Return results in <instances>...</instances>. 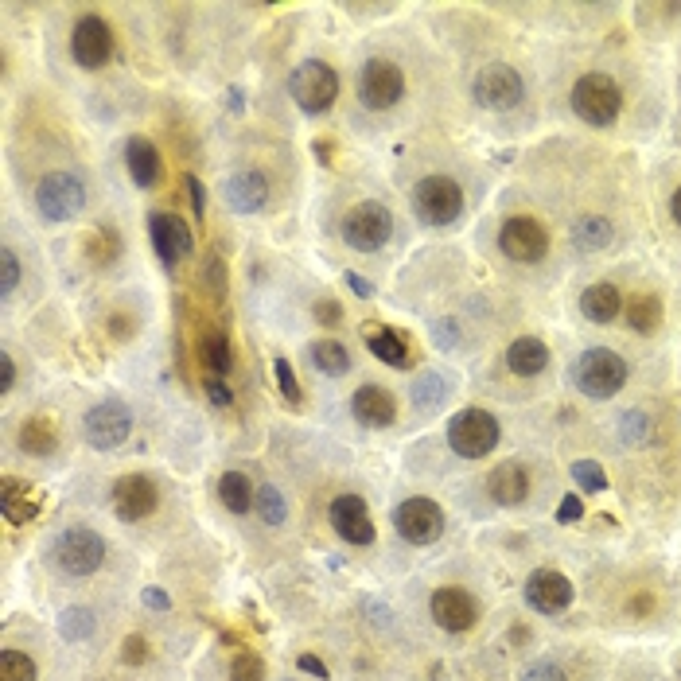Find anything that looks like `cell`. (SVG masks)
Segmentation results:
<instances>
[{
  "instance_id": "cell-53",
  "label": "cell",
  "mask_w": 681,
  "mask_h": 681,
  "mask_svg": "<svg viewBox=\"0 0 681 681\" xmlns=\"http://www.w3.org/2000/svg\"><path fill=\"white\" fill-rule=\"evenodd\" d=\"M584 514V506H580V499L576 495H569V499L561 502V510H557V522H576Z\"/></svg>"
},
{
  "instance_id": "cell-1",
  "label": "cell",
  "mask_w": 681,
  "mask_h": 681,
  "mask_svg": "<svg viewBox=\"0 0 681 681\" xmlns=\"http://www.w3.org/2000/svg\"><path fill=\"white\" fill-rule=\"evenodd\" d=\"M573 378L584 397H615L627 386V362L608 347H592L576 359Z\"/></svg>"
},
{
  "instance_id": "cell-30",
  "label": "cell",
  "mask_w": 681,
  "mask_h": 681,
  "mask_svg": "<svg viewBox=\"0 0 681 681\" xmlns=\"http://www.w3.org/2000/svg\"><path fill=\"white\" fill-rule=\"evenodd\" d=\"M308 359L312 366L327 374V378H343L347 370H351V355H347V347L339 343V339H316L312 343V351H308Z\"/></svg>"
},
{
  "instance_id": "cell-15",
  "label": "cell",
  "mask_w": 681,
  "mask_h": 681,
  "mask_svg": "<svg viewBox=\"0 0 681 681\" xmlns=\"http://www.w3.org/2000/svg\"><path fill=\"white\" fill-rule=\"evenodd\" d=\"M148 242H152L156 257L172 269L176 261H183V257L191 253V230H187V222H183L180 215L152 211V215H148Z\"/></svg>"
},
{
  "instance_id": "cell-27",
  "label": "cell",
  "mask_w": 681,
  "mask_h": 681,
  "mask_svg": "<svg viewBox=\"0 0 681 681\" xmlns=\"http://www.w3.org/2000/svg\"><path fill=\"white\" fill-rule=\"evenodd\" d=\"M580 312L592 323H611L623 312V296H619L615 285H592L584 288V296H580Z\"/></svg>"
},
{
  "instance_id": "cell-48",
  "label": "cell",
  "mask_w": 681,
  "mask_h": 681,
  "mask_svg": "<svg viewBox=\"0 0 681 681\" xmlns=\"http://www.w3.org/2000/svg\"><path fill=\"white\" fill-rule=\"evenodd\" d=\"M183 187H187V195H191V215L203 218V211H207V199H203V183L195 180V176H183Z\"/></svg>"
},
{
  "instance_id": "cell-34",
  "label": "cell",
  "mask_w": 681,
  "mask_h": 681,
  "mask_svg": "<svg viewBox=\"0 0 681 681\" xmlns=\"http://www.w3.org/2000/svg\"><path fill=\"white\" fill-rule=\"evenodd\" d=\"M623 312H627V323H631L635 331H643V335H646V331H654V327L662 323V304H658L654 296H635V300H631Z\"/></svg>"
},
{
  "instance_id": "cell-41",
  "label": "cell",
  "mask_w": 681,
  "mask_h": 681,
  "mask_svg": "<svg viewBox=\"0 0 681 681\" xmlns=\"http://www.w3.org/2000/svg\"><path fill=\"white\" fill-rule=\"evenodd\" d=\"M203 288H207L215 300H222V296H226V261H222V257H215V253L203 261Z\"/></svg>"
},
{
  "instance_id": "cell-3",
  "label": "cell",
  "mask_w": 681,
  "mask_h": 681,
  "mask_svg": "<svg viewBox=\"0 0 681 681\" xmlns=\"http://www.w3.org/2000/svg\"><path fill=\"white\" fill-rule=\"evenodd\" d=\"M288 94L304 113H327L339 98V74L335 67H327L323 59H308L300 63L292 78H288Z\"/></svg>"
},
{
  "instance_id": "cell-10",
  "label": "cell",
  "mask_w": 681,
  "mask_h": 681,
  "mask_svg": "<svg viewBox=\"0 0 681 681\" xmlns=\"http://www.w3.org/2000/svg\"><path fill=\"white\" fill-rule=\"evenodd\" d=\"M405 94V74L390 59H370L359 74V98L370 109H394Z\"/></svg>"
},
{
  "instance_id": "cell-58",
  "label": "cell",
  "mask_w": 681,
  "mask_h": 681,
  "mask_svg": "<svg viewBox=\"0 0 681 681\" xmlns=\"http://www.w3.org/2000/svg\"><path fill=\"white\" fill-rule=\"evenodd\" d=\"M316 152H320V160H323V164L331 160V144H327V141H316Z\"/></svg>"
},
{
  "instance_id": "cell-39",
  "label": "cell",
  "mask_w": 681,
  "mask_h": 681,
  "mask_svg": "<svg viewBox=\"0 0 681 681\" xmlns=\"http://www.w3.org/2000/svg\"><path fill=\"white\" fill-rule=\"evenodd\" d=\"M230 681H265V662H261L253 650H242V654L230 662Z\"/></svg>"
},
{
  "instance_id": "cell-46",
  "label": "cell",
  "mask_w": 681,
  "mask_h": 681,
  "mask_svg": "<svg viewBox=\"0 0 681 681\" xmlns=\"http://www.w3.org/2000/svg\"><path fill=\"white\" fill-rule=\"evenodd\" d=\"M522 681H565V674H561L553 662H534V666L522 674Z\"/></svg>"
},
{
  "instance_id": "cell-54",
  "label": "cell",
  "mask_w": 681,
  "mask_h": 681,
  "mask_svg": "<svg viewBox=\"0 0 681 681\" xmlns=\"http://www.w3.org/2000/svg\"><path fill=\"white\" fill-rule=\"evenodd\" d=\"M144 604H148V608H156V611H168V608H172V600H168V596H164L160 588H144Z\"/></svg>"
},
{
  "instance_id": "cell-16",
  "label": "cell",
  "mask_w": 681,
  "mask_h": 681,
  "mask_svg": "<svg viewBox=\"0 0 681 681\" xmlns=\"http://www.w3.org/2000/svg\"><path fill=\"white\" fill-rule=\"evenodd\" d=\"M160 506V491L148 475H121L113 483V510L121 522H141Z\"/></svg>"
},
{
  "instance_id": "cell-31",
  "label": "cell",
  "mask_w": 681,
  "mask_h": 681,
  "mask_svg": "<svg viewBox=\"0 0 681 681\" xmlns=\"http://www.w3.org/2000/svg\"><path fill=\"white\" fill-rule=\"evenodd\" d=\"M199 362H203V370H211L215 378H226V374H230V366H234L230 339H226L222 331H207V335L199 339Z\"/></svg>"
},
{
  "instance_id": "cell-50",
  "label": "cell",
  "mask_w": 681,
  "mask_h": 681,
  "mask_svg": "<svg viewBox=\"0 0 681 681\" xmlns=\"http://www.w3.org/2000/svg\"><path fill=\"white\" fill-rule=\"evenodd\" d=\"M296 666H300L304 674H312V678L327 681V666H323V662L316 658V654H300V658H296Z\"/></svg>"
},
{
  "instance_id": "cell-21",
  "label": "cell",
  "mask_w": 681,
  "mask_h": 681,
  "mask_svg": "<svg viewBox=\"0 0 681 681\" xmlns=\"http://www.w3.org/2000/svg\"><path fill=\"white\" fill-rule=\"evenodd\" d=\"M351 409H355L359 425H366V429H386V425H394L397 417L394 394L382 390V386H359L355 397H351Z\"/></svg>"
},
{
  "instance_id": "cell-47",
  "label": "cell",
  "mask_w": 681,
  "mask_h": 681,
  "mask_svg": "<svg viewBox=\"0 0 681 681\" xmlns=\"http://www.w3.org/2000/svg\"><path fill=\"white\" fill-rule=\"evenodd\" d=\"M203 386H207V397H211L215 405H230V401H234V390H230L222 378H215V374H207V382H203Z\"/></svg>"
},
{
  "instance_id": "cell-12",
  "label": "cell",
  "mask_w": 681,
  "mask_h": 681,
  "mask_svg": "<svg viewBox=\"0 0 681 681\" xmlns=\"http://www.w3.org/2000/svg\"><path fill=\"white\" fill-rule=\"evenodd\" d=\"M471 90H475V102L483 109H514L522 102V78L514 67H506V63H487L483 71L475 74V82H471Z\"/></svg>"
},
{
  "instance_id": "cell-6",
  "label": "cell",
  "mask_w": 681,
  "mask_h": 681,
  "mask_svg": "<svg viewBox=\"0 0 681 681\" xmlns=\"http://www.w3.org/2000/svg\"><path fill=\"white\" fill-rule=\"evenodd\" d=\"M82 429H86V444H90V448L113 452V448H121V444L129 440V432H133V409H129V401H121V397H106V401H98V405L86 413Z\"/></svg>"
},
{
  "instance_id": "cell-8",
  "label": "cell",
  "mask_w": 681,
  "mask_h": 681,
  "mask_svg": "<svg viewBox=\"0 0 681 681\" xmlns=\"http://www.w3.org/2000/svg\"><path fill=\"white\" fill-rule=\"evenodd\" d=\"M36 207L47 222H71L86 207V187L74 172H51L36 187Z\"/></svg>"
},
{
  "instance_id": "cell-2",
  "label": "cell",
  "mask_w": 681,
  "mask_h": 681,
  "mask_svg": "<svg viewBox=\"0 0 681 681\" xmlns=\"http://www.w3.org/2000/svg\"><path fill=\"white\" fill-rule=\"evenodd\" d=\"M573 113L588 125H611L623 109V94L619 82L608 74H580L573 86Z\"/></svg>"
},
{
  "instance_id": "cell-20",
  "label": "cell",
  "mask_w": 681,
  "mask_h": 681,
  "mask_svg": "<svg viewBox=\"0 0 681 681\" xmlns=\"http://www.w3.org/2000/svg\"><path fill=\"white\" fill-rule=\"evenodd\" d=\"M226 203H230L238 215L265 211V203H269V180H265V172H257V168L234 172V176L226 180Z\"/></svg>"
},
{
  "instance_id": "cell-18",
  "label": "cell",
  "mask_w": 681,
  "mask_h": 681,
  "mask_svg": "<svg viewBox=\"0 0 681 681\" xmlns=\"http://www.w3.org/2000/svg\"><path fill=\"white\" fill-rule=\"evenodd\" d=\"M327 514H331V526L343 541H351V545H370L374 541V518H370L362 495H339Z\"/></svg>"
},
{
  "instance_id": "cell-7",
  "label": "cell",
  "mask_w": 681,
  "mask_h": 681,
  "mask_svg": "<svg viewBox=\"0 0 681 681\" xmlns=\"http://www.w3.org/2000/svg\"><path fill=\"white\" fill-rule=\"evenodd\" d=\"M102 561H106V541H102V534H94L90 526H71L55 541V565L63 573L90 576L102 569Z\"/></svg>"
},
{
  "instance_id": "cell-25",
  "label": "cell",
  "mask_w": 681,
  "mask_h": 681,
  "mask_svg": "<svg viewBox=\"0 0 681 681\" xmlns=\"http://www.w3.org/2000/svg\"><path fill=\"white\" fill-rule=\"evenodd\" d=\"M506 366L518 374V378H538L541 370L549 366V347L534 339V335H522L506 347Z\"/></svg>"
},
{
  "instance_id": "cell-17",
  "label": "cell",
  "mask_w": 681,
  "mask_h": 681,
  "mask_svg": "<svg viewBox=\"0 0 681 681\" xmlns=\"http://www.w3.org/2000/svg\"><path fill=\"white\" fill-rule=\"evenodd\" d=\"M429 611H432V619H436V627H444V631H452V635L471 631L475 619H479V604L467 596L464 588H456V584L436 588L429 600Z\"/></svg>"
},
{
  "instance_id": "cell-45",
  "label": "cell",
  "mask_w": 681,
  "mask_h": 681,
  "mask_svg": "<svg viewBox=\"0 0 681 681\" xmlns=\"http://www.w3.org/2000/svg\"><path fill=\"white\" fill-rule=\"evenodd\" d=\"M144 658H148V643H144V635H129L125 646H121V662H125V666H144Z\"/></svg>"
},
{
  "instance_id": "cell-40",
  "label": "cell",
  "mask_w": 681,
  "mask_h": 681,
  "mask_svg": "<svg viewBox=\"0 0 681 681\" xmlns=\"http://www.w3.org/2000/svg\"><path fill=\"white\" fill-rule=\"evenodd\" d=\"M573 479L584 491H608V475H604V467L596 464V460H576Z\"/></svg>"
},
{
  "instance_id": "cell-55",
  "label": "cell",
  "mask_w": 681,
  "mask_h": 681,
  "mask_svg": "<svg viewBox=\"0 0 681 681\" xmlns=\"http://www.w3.org/2000/svg\"><path fill=\"white\" fill-rule=\"evenodd\" d=\"M347 285L355 288V296H362V300H370V296H374V285H366L359 273H347Z\"/></svg>"
},
{
  "instance_id": "cell-51",
  "label": "cell",
  "mask_w": 681,
  "mask_h": 681,
  "mask_svg": "<svg viewBox=\"0 0 681 681\" xmlns=\"http://www.w3.org/2000/svg\"><path fill=\"white\" fill-rule=\"evenodd\" d=\"M316 320H320V323H327V327H331V323H339V320H343V308H339L335 300H320V304H316Z\"/></svg>"
},
{
  "instance_id": "cell-57",
  "label": "cell",
  "mask_w": 681,
  "mask_h": 681,
  "mask_svg": "<svg viewBox=\"0 0 681 681\" xmlns=\"http://www.w3.org/2000/svg\"><path fill=\"white\" fill-rule=\"evenodd\" d=\"M670 215H674V222L681 226V187L674 191V199H670Z\"/></svg>"
},
{
  "instance_id": "cell-38",
  "label": "cell",
  "mask_w": 681,
  "mask_h": 681,
  "mask_svg": "<svg viewBox=\"0 0 681 681\" xmlns=\"http://www.w3.org/2000/svg\"><path fill=\"white\" fill-rule=\"evenodd\" d=\"M0 681H36V662L24 650H0Z\"/></svg>"
},
{
  "instance_id": "cell-9",
  "label": "cell",
  "mask_w": 681,
  "mask_h": 681,
  "mask_svg": "<svg viewBox=\"0 0 681 681\" xmlns=\"http://www.w3.org/2000/svg\"><path fill=\"white\" fill-rule=\"evenodd\" d=\"M413 207L432 226H448L464 211V191L452 176H425L413 191Z\"/></svg>"
},
{
  "instance_id": "cell-28",
  "label": "cell",
  "mask_w": 681,
  "mask_h": 681,
  "mask_svg": "<svg viewBox=\"0 0 681 681\" xmlns=\"http://www.w3.org/2000/svg\"><path fill=\"white\" fill-rule=\"evenodd\" d=\"M20 448L28 456H51L59 448V429L47 421V417H28L20 425Z\"/></svg>"
},
{
  "instance_id": "cell-26",
  "label": "cell",
  "mask_w": 681,
  "mask_h": 681,
  "mask_svg": "<svg viewBox=\"0 0 681 681\" xmlns=\"http://www.w3.org/2000/svg\"><path fill=\"white\" fill-rule=\"evenodd\" d=\"M0 510H4V518L12 522V526H28V518H36V499H28V487L20 483V479H12V475H4L0 479Z\"/></svg>"
},
{
  "instance_id": "cell-56",
  "label": "cell",
  "mask_w": 681,
  "mask_h": 681,
  "mask_svg": "<svg viewBox=\"0 0 681 681\" xmlns=\"http://www.w3.org/2000/svg\"><path fill=\"white\" fill-rule=\"evenodd\" d=\"M631 611H635V615H646V611H654V596H635V600H631Z\"/></svg>"
},
{
  "instance_id": "cell-24",
  "label": "cell",
  "mask_w": 681,
  "mask_h": 681,
  "mask_svg": "<svg viewBox=\"0 0 681 681\" xmlns=\"http://www.w3.org/2000/svg\"><path fill=\"white\" fill-rule=\"evenodd\" d=\"M362 343H366V351L374 355V359H382L386 366H405L409 362V347H405V339L390 331V327H382V323H362Z\"/></svg>"
},
{
  "instance_id": "cell-32",
  "label": "cell",
  "mask_w": 681,
  "mask_h": 681,
  "mask_svg": "<svg viewBox=\"0 0 681 681\" xmlns=\"http://www.w3.org/2000/svg\"><path fill=\"white\" fill-rule=\"evenodd\" d=\"M611 238H615V226L604 215H584L573 226V242L580 250H604L611 246Z\"/></svg>"
},
{
  "instance_id": "cell-33",
  "label": "cell",
  "mask_w": 681,
  "mask_h": 681,
  "mask_svg": "<svg viewBox=\"0 0 681 681\" xmlns=\"http://www.w3.org/2000/svg\"><path fill=\"white\" fill-rule=\"evenodd\" d=\"M448 394H452V386H448V378L436 374V370L421 374V378L413 382V401H417L421 409H436L440 401H448Z\"/></svg>"
},
{
  "instance_id": "cell-42",
  "label": "cell",
  "mask_w": 681,
  "mask_h": 681,
  "mask_svg": "<svg viewBox=\"0 0 681 681\" xmlns=\"http://www.w3.org/2000/svg\"><path fill=\"white\" fill-rule=\"evenodd\" d=\"M16 285H20V261L8 246H0V296L8 300L16 292Z\"/></svg>"
},
{
  "instance_id": "cell-19",
  "label": "cell",
  "mask_w": 681,
  "mask_h": 681,
  "mask_svg": "<svg viewBox=\"0 0 681 681\" xmlns=\"http://www.w3.org/2000/svg\"><path fill=\"white\" fill-rule=\"evenodd\" d=\"M526 604L541 615H557L573 604V584L569 576H561L557 569H538L526 580Z\"/></svg>"
},
{
  "instance_id": "cell-37",
  "label": "cell",
  "mask_w": 681,
  "mask_h": 681,
  "mask_svg": "<svg viewBox=\"0 0 681 681\" xmlns=\"http://www.w3.org/2000/svg\"><path fill=\"white\" fill-rule=\"evenodd\" d=\"M253 506H257V514H261L265 526H285L288 502L277 487H257V502H253Z\"/></svg>"
},
{
  "instance_id": "cell-29",
  "label": "cell",
  "mask_w": 681,
  "mask_h": 681,
  "mask_svg": "<svg viewBox=\"0 0 681 681\" xmlns=\"http://www.w3.org/2000/svg\"><path fill=\"white\" fill-rule=\"evenodd\" d=\"M218 499H222V506H226L230 514H246L253 502H257V491H253V483L242 471H226V475L218 479Z\"/></svg>"
},
{
  "instance_id": "cell-13",
  "label": "cell",
  "mask_w": 681,
  "mask_h": 681,
  "mask_svg": "<svg viewBox=\"0 0 681 681\" xmlns=\"http://www.w3.org/2000/svg\"><path fill=\"white\" fill-rule=\"evenodd\" d=\"M394 530L409 545H432L444 534V510L432 499H405L394 510Z\"/></svg>"
},
{
  "instance_id": "cell-49",
  "label": "cell",
  "mask_w": 681,
  "mask_h": 681,
  "mask_svg": "<svg viewBox=\"0 0 681 681\" xmlns=\"http://www.w3.org/2000/svg\"><path fill=\"white\" fill-rule=\"evenodd\" d=\"M12 382H16V362L4 351V355H0V397L12 390Z\"/></svg>"
},
{
  "instance_id": "cell-23",
  "label": "cell",
  "mask_w": 681,
  "mask_h": 681,
  "mask_svg": "<svg viewBox=\"0 0 681 681\" xmlns=\"http://www.w3.org/2000/svg\"><path fill=\"white\" fill-rule=\"evenodd\" d=\"M125 164H129V176L137 187H156L164 176V164H160V152L148 137H129L125 144Z\"/></svg>"
},
{
  "instance_id": "cell-11",
  "label": "cell",
  "mask_w": 681,
  "mask_h": 681,
  "mask_svg": "<svg viewBox=\"0 0 681 681\" xmlns=\"http://www.w3.org/2000/svg\"><path fill=\"white\" fill-rule=\"evenodd\" d=\"M71 55L78 67L86 71H102L113 59V28L102 16H82L71 32Z\"/></svg>"
},
{
  "instance_id": "cell-52",
  "label": "cell",
  "mask_w": 681,
  "mask_h": 681,
  "mask_svg": "<svg viewBox=\"0 0 681 681\" xmlns=\"http://www.w3.org/2000/svg\"><path fill=\"white\" fill-rule=\"evenodd\" d=\"M432 335H436V343H440V347H452V343H456V323L436 320L432 323Z\"/></svg>"
},
{
  "instance_id": "cell-14",
  "label": "cell",
  "mask_w": 681,
  "mask_h": 681,
  "mask_svg": "<svg viewBox=\"0 0 681 681\" xmlns=\"http://www.w3.org/2000/svg\"><path fill=\"white\" fill-rule=\"evenodd\" d=\"M499 246L510 261H522V265H534L549 253V234L545 226L534 218H506L499 234Z\"/></svg>"
},
{
  "instance_id": "cell-43",
  "label": "cell",
  "mask_w": 681,
  "mask_h": 681,
  "mask_svg": "<svg viewBox=\"0 0 681 681\" xmlns=\"http://www.w3.org/2000/svg\"><path fill=\"white\" fill-rule=\"evenodd\" d=\"M619 432H623V440H627V444H643L646 432H650V421H646L639 409H631V413H623V417H619Z\"/></svg>"
},
{
  "instance_id": "cell-36",
  "label": "cell",
  "mask_w": 681,
  "mask_h": 681,
  "mask_svg": "<svg viewBox=\"0 0 681 681\" xmlns=\"http://www.w3.org/2000/svg\"><path fill=\"white\" fill-rule=\"evenodd\" d=\"M121 253V242H117V234L113 230H94V234H86V261L90 265H113V257Z\"/></svg>"
},
{
  "instance_id": "cell-22",
  "label": "cell",
  "mask_w": 681,
  "mask_h": 681,
  "mask_svg": "<svg viewBox=\"0 0 681 681\" xmlns=\"http://www.w3.org/2000/svg\"><path fill=\"white\" fill-rule=\"evenodd\" d=\"M487 491H491V499L499 502V506H518L530 495V471L522 464H514V460L499 464L487 475Z\"/></svg>"
},
{
  "instance_id": "cell-4",
  "label": "cell",
  "mask_w": 681,
  "mask_h": 681,
  "mask_svg": "<svg viewBox=\"0 0 681 681\" xmlns=\"http://www.w3.org/2000/svg\"><path fill=\"white\" fill-rule=\"evenodd\" d=\"M390 234H394V215H390V207H382L374 199L355 203L343 218V242L359 253L382 250L390 242Z\"/></svg>"
},
{
  "instance_id": "cell-5",
  "label": "cell",
  "mask_w": 681,
  "mask_h": 681,
  "mask_svg": "<svg viewBox=\"0 0 681 681\" xmlns=\"http://www.w3.org/2000/svg\"><path fill=\"white\" fill-rule=\"evenodd\" d=\"M499 432H502L499 421H495L487 409H464V413H456V417L448 421V444H452L456 456L479 460V456L495 452Z\"/></svg>"
},
{
  "instance_id": "cell-35",
  "label": "cell",
  "mask_w": 681,
  "mask_h": 681,
  "mask_svg": "<svg viewBox=\"0 0 681 681\" xmlns=\"http://www.w3.org/2000/svg\"><path fill=\"white\" fill-rule=\"evenodd\" d=\"M59 635H63L67 643H86V639L94 635V615L86 608H67L59 615Z\"/></svg>"
},
{
  "instance_id": "cell-44",
  "label": "cell",
  "mask_w": 681,
  "mask_h": 681,
  "mask_svg": "<svg viewBox=\"0 0 681 681\" xmlns=\"http://www.w3.org/2000/svg\"><path fill=\"white\" fill-rule=\"evenodd\" d=\"M273 374H277V386H281L285 401H288V405H296V401H300V386H296V378H292V366H288V359L273 362Z\"/></svg>"
}]
</instances>
